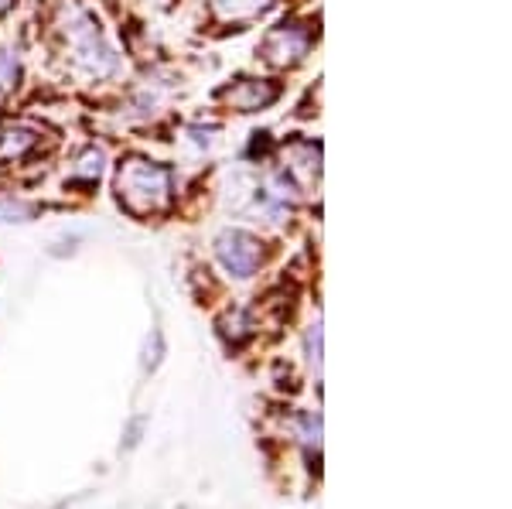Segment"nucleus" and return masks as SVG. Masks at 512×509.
Segmentation results:
<instances>
[{"mask_svg":"<svg viewBox=\"0 0 512 509\" xmlns=\"http://www.w3.org/2000/svg\"><path fill=\"white\" fill-rule=\"evenodd\" d=\"M318 434H321V421L318 417H304V441H308V445H318Z\"/></svg>","mask_w":512,"mask_h":509,"instance_id":"20e7f679","label":"nucleus"},{"mask_svg":"<svg viewBox=\"0 0 512 509\" xmlns=\"http://www.w3.org/2000/svg\"><path fill=\"white\" fill-rule=\"evenodd\" d=\"M308 352H311V366H321V328L318 325H311V332H308Z\"/></svg>","mask_w":512,"mask_h":509,"instance_id":"7ed1b4c3","label":"nucleus"},{"mask_svg":"<svg viewBox=\"0 0 512 509\" xmlns=\"http://www.w3.org/2000/svg\"><path fill=\"white\" fill-rule=\"evenodd\" d=\"M216 250H219L222 267L236 277H250L256 270V264H260V257H263L260 243H256L250 233H239V229H233V233H222Z\"/></svg>","mask_w":512,"mask_h":509,"instance_id":"f03ea898","label":"nucleus"},{"mask_svg":"<svg viewBox=\"0 0 512 509\" xmlns=\"http://www.w3.org/2000/svg\"><path fill=\"white\" fill-rule=\"evenodd\" d=\"M120 199L127 202L130 212L137 216H147V212H158L164 202H168V192H171V175L168 168L154 161H127L120 168Z\"/></svg>","mask_w":512,"mask_h":509,"instance_id":"f257e3e1","label":"nucleus"}]
</instances>
